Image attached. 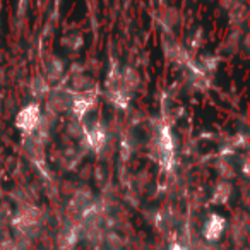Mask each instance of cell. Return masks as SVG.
<instances>
[{"instance_id":"cell-11","label":"cell","mask_w":250,"mask_h":250,"mask_svg":"<svg viewBox=\"0 0 250 250\" xmlns=\"http://www.w3.org/2000/svg\"><path fill=\"white\" fill-rule=\"evenodd\" d=\"M130 98H132V94H129L127 91L122 89V86L115 87V89H106V100L110 101L113 106L120 108V110H127V108H129Z\"/></svg>"},{"instance_id":"cell-6","label":"cell","mask_w":250,"mask_h":250,"mask_svg":"<svg viewBox=\"0 0 250 250\" xmlns=\"http://www.w3.org/2000/svg\"><path fill=\"white\" fill-rule=\"evenodd\" d=\"M45 147L42 143L35 139L33 136H24L22 137V151L28 156V160H31L35 165L42 167L45 163Z\"/></svg>"},{"instance_id":"cell-15","label":"cell","mask_w":250,"mask_h":250,"mask_svg":"<svg viewBox=\"0 0 250 250\" xmlns=\"http://www.w3.org/2000/svg\"><path fill=\"white\" fill-rule=\"evenodd\" d=\"M60 43H62L67 50H70V52H77V50L84 45V40H83V35H79V33H72V35L63 36Z\"/></svg>"},{"instance_id":"cell-18","label":"cell","mask_w":250,"mask_h":250,"mask_svg":"<svg viewBox=\"0 0 250 250\" xmlns=\"http://www.w3.org/2000/svg\"><path fill=\"white\" fill-rule=\"evenodd\" d=\"M31 5V0H19V9H18V14L19 16H24L26 11L29 9Z\"/></svg>"},{"instance_id":"cell-3","label":"cell","mask_w":250,"mask_h":250,"mask_svg":"<svg viewBox=\"0 0 250 250\" xmlns=\"http://www.w3.org/2000/svg\"><path fill=\"white\" fill-rule=\"evenodd\" d=\"M72 108V93L69 87H60V89H52L46 96V113H52L55 117L62 113H67Z\"/></svg>"},{"instance_id":"cell-19","label":"cell","mask_w":250,"mask_h":250,"mask_svg":"<svg viewBox=\"0 0 250 250\" xmlns=\"http://www.w3.org/2000/svg\"><path fill=\"white\" fill-rule=\"evenodd\" d=\"M74 190H76V185H74V184H70V182H63V184H62V192H63V194L72 195Z\"/></svg>"},{"instance_id":"cell-1","label":"cell","mask_w":250,"mask_h":250,"mask_svg":"<svg viewBox=\"0 0 250 250\" xmlns=\"http://www.w3.org/2000/svg\"><path fill=\"white\" fill-rule=\"evenodd\" d=\"M11 223L16 231H18V236L33 240L42 229L43 211L40 208H36L35 204L21 206Z\"/></svg>"},{"instance_id":"cell-4","label":"cell","mask_w":250,"mask_h":250,"mask_svg":"<svg viewBox=\"0 0 250 250\" xmlns=\"http://www.w3.org/2000/svg\"><path fill=\"white\" fill-rule=\"evenodd\" d=\"M72 93V108L70 111L74 113V118L83 122L89 111L96 108V91H87V93Z\"/></svg>"},{"instance_id":"cell-14","label":"cell","mask_w":250,"mask_h":250,"mask_svg":"<svg viewBox=\"0 0 250 250\" xmlns=\"http://www.w3.org/2000/svg\"><path fill=\"white\" fill-rule=\"evenodd\" d=\"M247 19H249V12H247V7L243 4L238 5L236 9H233V11H229V21H231V24L236 26V28L245 24Z\"/></svg>"},{"instance_id":"cell-12","label":"cell","mask_w":250,"mask_h":250,"mask_svg":"<svg viewBox=\"0 0 250 250\" xmlns=\"http://www.w3.org/2000/svg\"><path fill=\"white\" fill-rule=\"evenodd\" d=\"M84 134H86V125H84V122L77 120V118H70L65 124V134H63V136L69 137L72 143L81 141L84 137Z\"/></svg>"},{"instance_id":"cell-20","label":"cell","mask_w":250,"mask_h":250,"mask_svg":"<svg viewBox=\"0 0 250 250\" xmlns=\"http://www.w3.org/2000/svg\"><path fill=\"white\" fill-rule=\"evenodd\" d=\"M170 250H190V249H188L187 245H184V243H178V242H175V243H171Z\"/></svg>"},{"instance_id":"cell-5","label":"cell","mask_w":250,"mask_h":250,"mask_svg":"<svg viewBox=\"0 0 250 250\" xmlns=\"http://www.w3.org/2000/svg\"><path fill=\"white\" fill-rule=\"evenodd\" d=\"M225 228H226V219L221 214H218V212H212L206 219L204 228H202V236H204L206 242L216 243L221 238L223 233H225Z\"/></svg>"},{"instance_id":"cell-2","label":"cell","mask_w":250,"mask_h":250,"mask_svg":"<svg viewBox=\"0 0 250 250\" xmlns=\"http://www.w3.org/2000/svg\"><path fill=\"white\" fill-rule=\"evenodd\" d=\"M42 108L38 103H29L22 106L16 115V127L22 132V136H31L42 120Z\"/></svg>"},{"instance_id":"cell-13","label":"cell","mask_w":250,"mask_h":250,"mask_svg":"<svg viewBox=\"0 0 250 250\" xmlns=\"http://www.w3.org/2000/svg\"><path fill=\"white\" fill-rule=\"evenodd\" d=\"M50 91H52V86H50V83L43 76H35L29 81V93L35 98L48 96Z\"/></svg>"},{"instance_id":"cell-7","label":"cell","mask_w":250,"mask_h":250,"mask_svg":"<svg viewBox=\"0 0 250 250\" xmlns=\"http://www.w3.org/2000/svg\"><path fill=\"white\" fill-rule=\"evenodd\" d=\"M43 72H45L43 74V77H45L50 84L60 81L63 76V72H65L63 60L59 59L57 55H48L45 59V63H43Z\"/></svg>"},{"instance_id":"cell-17","label":"cell","mask_w":250,"mask_h":250,"mask_svg":"<svg viewBox=\"0 0 250 250\" xmlns=\"http://www.w3.org/2000/svg\"><path fill=\"white\" fill-rule=\"evenodd\" d=\"M190 43H192V48H194V50H197L199 46L204 43V40H202V29H197V35L192 36V42Z\"/></svg>"},{"instance_id":"cell-22","label":"cell","mask_w":250,"mask_h":250,"mask_svg":"<svg viewBox=\"0 0 250 250\" xmlns=\"http://www.w3.org/2000/svg\"><path fill=\"white\" fill-rule=\"evenodd\" d=\"M0 110H2V98H0Z\"/></svg>"},{"instance_id":"cell-10","label":"cell","mask_w":250,"mask_h":250,"mask_svg":"<svg viewBox=\"0 0 250 250\" xmlns=\"http://www.w3.org/2000/svg\"><path fill=\"white\" fill-rule=\"evenodd\" d=\"M233 194V185L229 184L228 180H221L216 184L214 190H212V197H211V202L216 206H223L229 201Z\"/></svg>"},{"instance_id":"cell-8","label":"cell","mask_w":250,"mask_h":250,"mask_svg":"<svg viewBox=\"0 0 250 250\" xmlns=\"http://www.w3.org/2000/svg\"><path fill=\"white\" fill-rule=\"evenodd\" d=\"M120 86L124 91L132 94L141 86V74L134 67H124L120 70Z\"/></svg>"},{"instance_id":"cell-21","label":"cell","mask_w":250,"mask_h":250,"mask_svg":"<svg viewBox=\"0 0 250 250\" xmlns=\"http://www.w3.org/2000/svg\"><path fill=\"white\" fill-rule=\"evenodd\" d=\"M2 221H4V211H2V208H0V225H2Z\"/></svg>"},{"instance_id":"cell-9","label":"cell","mask_w":250,"mask_h":250,"mask_svg":"<svg viewBox=\"0 0 250 250\" xmlns=\"http://www.w3.org/2000/svg\"><path fill=\"white\" fill-rule=\"evenodd\" d=\"M70 91L74 93H87V91H94V79L87 76L86 72L79 74H70Z\"/></svg>"},{"instance_id":"cell-16","label":"cell","mask_w":250,"mask_h":250,"mask_svg":"<svg viewBox=\"0 0 250 250\" xmlns=\"http://www.w3.org/2000/svg\"><path fill=\"white\" fill-rule=\"evenodd\" d=\"M178 18H180V16H178V12L175 11L173 7H167L161 12V24H163L165 28H168V31H170L178 22Z\"/></svg>"}]
</instances>
